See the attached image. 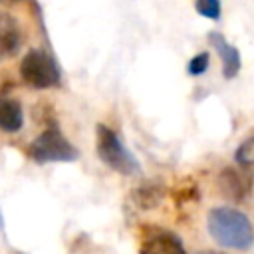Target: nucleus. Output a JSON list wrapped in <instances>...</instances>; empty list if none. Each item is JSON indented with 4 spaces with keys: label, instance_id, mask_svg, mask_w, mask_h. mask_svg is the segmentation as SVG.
I'll list each match as a JSON object with an SVG mask.
<instances>
[{
    "label": "nucleus",
    "instance_id": "5",
    "mask_svg": "<svg viewBox=\"0 0 254 254\" xmlns=\"http://www.w3.org/2000/svg\"><path fill=\"white\" fill-rule=\"evenodd\" d=\"M216 189L224 198L244 202L254 189V175L248 167H224L216 177Z\"/></svg>",
    "mask_w": 254,
    "mask_h": 254
},
{
    "label": "nucleus",
    "instance_id": "4",
    "mask_svg": "<svg viewBox=\"0 0 254 254\" xmlns=\"http://www.w3.org/2000/svg\"><path fill=\"white\" fill-rule=\"evenodd\" d=\"M20 77L34 89H48L60 83V71L54 60L42 50H30L20 64Z\"/></svg>",
    "mask_w": 254,
    "mask_h": 254
},
{
    "label": "nucleus",
    "instance_id": "9",
    "mask_svg": "<svg viewBox=\"0 0 254 254\" xmlns=\"http://www.w3.org/2000/svg\"><path fill=\"white\" fill-rule=\"evenodd\" d=\"M165 194H167V189L163 183L149 181V183H143L141 187H137L133 190V202L143 210H151L163 202Z\"/></svg>",
    "mask_w": 254,
    "mask_h": 254
},
{
    "label": "nucleus",
    "instance_id": "11",
    "mask_svg": "<svg viewBox=\"0 0 254 254\" xmlns=\"http://www.w3.org/2000/svg\"><path fill=\"white\" fill-rule=\"evenodd\" d=\"M234 161L240 165V167H248L252 169L254 167V135L246 137L234 151Z\"/></svg>",
    "mask_w": 254,
    "mask_h": 254
},
{
    "label": "nucleus",
    "instance_id": "3",
    "mask_svg": "<svg viewBox=\"0 0 254 254\" xmlns=\"http://www.w3.org/2000/svg\"><path fill=\"white\" fill-rule=\"evenodd\" d=\"M28 155L32 161L44 163H71L79 157L77 149L62 135L58 127H48L42 131L28 147Z\"/></svg>",
    "mask_w": 254,
    "mask_h": 254
},
{
    "label": "nucleus",
    "instance_id": "13",
    "mask_svg": "<svg viewBox=\"0 0 254 254\" xmlns=\"http://www.w3.org/2000/svg\"><path fill=\"white\" fill-rule=\"evenodd\" d=\"M194 8L200 16L208 18V20H218L220 18V12H222V6H220V0H196L194 2Z\"/></svg>",
    "mask_w": 254,
    "mask_h": 254
},
{
    "label": "nucleus",
    "instance_id": "2",
    "mask_svg": "<svg viewBox=\"0 0 254 254\" xmlns=\"http://www.w3.org/2000/svg\"><path fill=\"white\" fill-rule=\"evenodd\" d=\"M95 147H97V155L99 159L115 173L125 175V177H133L141 173V165L135 159V155L123 145V141L119 139V135L107 127V125H97L95 129Z\"/></svg>",
    "mask_w": 254,
    "mask_h": 254
},
{
    "label": "nucleus",
    "instance_id": "6",
    "mask_svg": "<svg viewBox=\"0 0 254 254\" xmlns=\"http://www.w3.org/2000/svg\"><path fill=\"white\" fill-rule=\"evenodd\" d=\"M139 254H189L183 240L169 228L163 226H143Z\"/></svg>",
    "mask_w": 254,
    "mask_h": 254
},
{
    "label": "nucleus",
    "instance_id": "16",
    "mask_svg": "<svg viewBox=\"0 0 254 254\" xmlns=\"http://www.w3.org/2000/svg\"><path fill=\"white\" fill-rule=\"evenodd\" d=\"M10 2H18V0H10Z\"/></svg>",
    "mask_w": 254,
    "mask_h": 254
},
{
    "label": "nucleus",
    "instance_id": "12",
    "mask_svg": "<svg viewBox=\"0 0 254 254\" xmlns=\"http://www.w3.org/2000/svg\"><path fill=\"white\" fill-rule=\"evenodd\" d=\"M210 65V56L208 52H198L196 56H192L187 64V73L189 75H202Z\"/></svg>",
    "mask_w": 254,
    "mask_h": 254
},
{
    "label": "nucleus",
    "instance_id": "15",
    "mask_svg": "<svg viewBox=\"0 0 254 254\" xmlns=\"http://www.w3.org/2000/svg\"><path fill=\"white\" fill-rule=\"evenodd\" d=\"M2 226H4V218H2V212H0V230H2Z\"/></svg>",
    "mask_w": 254,
    "mask_h": 254
},
{
    "label": "nucleus",
    "instance_id": "14",
    "mask_svg": "<svg viewBox=\"0 0 254 254\" xmlns=\"http://www.w3.org/2000/svg\"><path fill=\"white\" fill-rule=\"evenodd\" d=\"M198 254H224V252H218V250H200Z\"/></svg>",
    "mask_w": 254,
    "mask_h": 254
},
{
    "label": "nucleus",
    "instance_id": "10",
    "mask_svg": "<svg viewBox=\"0 0 254 254\" xmlns=\"http://www.w3.org/2000/svg\"><path fill=\"white\" fill-rule=\"evenodd\" d=\"M24 111L16 99H0V129L6 133H16L22 129Z\"/></svg>",
    "mask_w": 254,
    "mask_h": 254
},
{
    "label": "nucleus",
    "instance_id": "7",
    "mask_svg": "<svg viewBox=\"0 0 254 254\" xmlns=\"http://www.w3.org/2000/svg\"><path fill=\"white\" fill-rule=\"evenodd\" d=\"M208 42L210 46L216 50V54L222 60V73L226 79H232L238 75L240 71V52L238 48H234L220 32H210L208 34Z\"/></svg>",
    "mask_w": 254,
    "mask_h": 254
},
{
    "label": "nucleus",
    "instance_id": "1",
    "mask_svg": "<svg viewBox=\"0 0 254 254\" xmlns=\"http://www.w3.org/2000/svg\"><path fill=\"white\" fill-rule=\"evenodd\" d=\"M206 228L210 238L230 250L246 252L254 246V226L250 218L234 206H214L208 210Z\"/></svg>",
    "mask_w": 254,
    "mask_h": 254
},
{
    "label": "nucleus",
    "instance_id": "8",
    "mask_svg": "<svg viewBox=\"0 0 254 254\" xmlns=\"http://www.w3.org/2000/svg\"><path fill=\"white\" fill-rule=\"evenodd\" d=\"M20 44H22V32L18 22L12 16L0 12V60L12 58L20 50Z\"/></svg>",
    "mask_w": 254,
    "mask_h": 254
}]
</instances>
